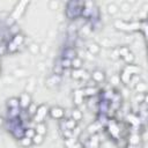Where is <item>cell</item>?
<instances>
[{
    "mask_svg": "<svg viewBox=\"0 0 148 148\" xmlns=\"http://www.w3.org/2000/svg\"><path fill=\"white\" fill-rule=\"evenodd\" d=\"M99 127H101V126L98 125V123H94V124H91V125H89V126H88V133H89L90 135L96 134Z\"/></svg>",
    "mask_w": 148,
    "mask_h": 148,
    "instance_id": "obj_25",
    "label": "cell"
},
{
    "mask_svg": "<svg viewBox=\"0 0 148 148\" xmlns=\"http://www.w3.org/2000/svg\"><path fill=\"white\" fill-rule=\"evenodd\" d=\"M28 5H29L28 1H20L18 3H16V6H15L14 10L12 12L10 16L16 21L17 18H20V17L24 14V12H25V7H27Z\"/></svg>",
    "mask_w": 148,
    "mask_h": 148,
    "instance_id": "obj_2",
    "label": "cell"
},
{
    "mask_svg": "<svg viewBox=\"0 0 148 148\" xmlns=\"http://www.w3.org/2000/svg\"><path fill=\"white\" fill-rule=\"evenodd\" d=\"M49 113V108L45 105V104H40L37 106V111L34 116V121L37 124V123H43L44 121V118L46 117V114Z\"/></svg>",
    "mask_w": 148,
    "mask_h": 148,
    "instance_id": "obj_1",
    "label": "cell"
},
{
    "mask_svg": "<svg viewBox=\"0 0 148 148\" xmlns=\"http://www.w3.org/2000/svg\"><path fill=\"white\" fill-rule=\"evenodd\" d=\"M60 65H61L62 69H68V68H71V60L69 59H66V58H61Z\"/></svg>",
    "mask_w": 148,
    "mask_h": 148,
    "instance_id": "obj_30",
    "label": "cell"
},
{
    "mask_svg": "<svg viewBox=\"0 0 148 148\" xmlns=\"http://www.w3.org/2000/svg\"><path fill=\"white\" fill-rule=\"evenodd\" d=\"M6 49H7V52H9V53H15V52H17L18 46H16L12 40H9V43L7 44Z\"/></svg>",
    "mask_w": 148,
    "mask_h": 148,
    "instance_id": "obj_27",
    "label": "cell"
},
{
    "mask_svg": "<svg viewBox=\"0 0 148 148\" xmlns=\"http://www.w3.org/2000/svg\"><path fill=\"white\" fill-rule=\"evenodd\" d=\"M90 80L95 83H102L105 81V73L101 69H95L90 73Z\"/></svg>",
    "mask_w": 148,
    "mask_h": 148,
    "instance_id": "obj_5",
    "label": "cell"
},
{
    "mask_svg": "<svg viewBox=\"0 0 148 148\" xmlns=\"http://www.w3.org/2000/svg\"><path fill=\"white\" fill-rule=\"evenodd\" d=\"M87 51H88L89 54H91V56H96V54L99 53V51H101V46H99L98 44H96V43H91V44L88 45Z\"/></svg>",
    "mask_w": 148,
    "mask_h": 148,
    "instance_id": "obj_8",
    "label": "cell"
},
{
    "mask_svg": "<svg viewBox=\"0 0 148 148\" xmlns=\"http://www.w3.org/2000/svg\"><path fill=\"white\" fill-rule=\"evenodd\" d=\"M83 92H82V90H75V92H74V103H75V105H80L82 102H83Z\"/></svg>",
    "mask_w": 148,
    "mask_h": 148,
    "instance_id": "obj_13",
    "label": "cell"
},
{
    "mask_svg": "<svg viewBox=\"0 0 148 148\" xmlns=\"http://www.w3.org/2000/svg\"><path fill=\"white\" fill-rule=\"evenodd\" d=\"M36 111H37V105H36L34 102H31V104H30V105L28 106V109H27V112H28V114H30V116H35Z\"/></svg>",
    "mask_w": 148,
    "mask_h": 148,
    "instance_id": "obj_29",
    "label": "cell"
},
{
    "mask_svg": "<svg viewBox=\"0 0 148 148\" xmlns=\"http://www.w3.org/2000/svg\"><path fill=\"white\" fill-rule=\"evenodd\" d=\"M123 59H124V61H125L127 65H132V64L134 62V60H135V56L130 51V52H128V53H127Z\"/></svg>",
    "mask_w": 148,
    "mask_h": 148,
    "instance_id": "obj_23",
    "label": "cell"
},
{
    "mask_svg": "<svg viewBox=\"0 0 148 148\" xmlns=\"http://www.w3.org/2000/svg\"><path fill=\"white\" fill-rule=\"evenodd\" d=\"M130 143H131V145H133V146L138 145V143H139V135L133 134V135L131 136V139H130Z\"/></svg>",
    "mask_w": 148,
    "mask_h": 148,
    "instance_id": "obj_35",
    "label": "cell"
},
{
    "mask_svg": "<svg viewBox=\"0 0 148 148\" xmlns=\"http://www.w3.org/2000/svg\"><path fill=\"white\" fill-rule=\"evenodd\" d=\"M131 77H132V75H131L130 73H127L126 71H124V69H123V72L119 74V80H120V82H123V83H130Z\"/></svg>",
    "mask_w": 148,
    "mask_h": 148,
    "instance_id": "obj_16",
    "label": "cell"
},
{
    "mask_svg": "<svg viewBox=\"0 0 148 148\" xmlns=\"http://www.w3.org/2000/svg\"><path fill=\"white\" fill-rule=\"evenodd\" d=\"M111 83H113V84H118V83H120V80H119V75H113L112 77H111Z\"/></svg>",
    "mask_w": 148,
    "mask_h": 148,
    "instance_id": "obj_37",
    "label": "cell"
},
{
    "mask_svg": "<svg viewBox=\"0 0 148 148\" xmlns=\"http://www.w3.org/2000/svg\"><path fill=\"white\" fill-rule=\"evenodd\" d=\"M20 110H21L20 108L9 109V110H8V117H9V119H14V118L20 117V113H21V111H20Z\"/></svg>",
    "mask_w": 148,
    "mask_h": 148,
    "instance_id": "obj_20",
    "label": "cell"
},
{
    "mask_svg": "<svg viewBox=\"0 0 148 148\" xmlns=\"http://www.w3.org/2000/svg\"><path fill=\"white\" fill-rule=\"evenodd\" d=\"M49 7H50V9H58V7H59V2L52 0V1L49 2Z\"/></svg>",
    "mask_w": 148,
    "mask_h": 148,
    "instance_id": "obj_36",
    "label": "cell"
},
{
    "mask_svg": "<svg viewBox=\"0 0 148 148\" xmlns=\"http://www.w3.org/2000/svg\"><path fill=\"white\" fill-rule=\"evenodd\" d=\"M128 52H130V49L127 46H120L118 49V56H119V58H124Z\"/></svg>",
    "mask_w": 148,
    "mask_h": 148,
    "instance_id": "obj_28",
    "label": "cell"
},
{
    "mask_svg": "<svg viewBox=\"0 0 148 148\" xmlns=\"http://www.w3.org/2000/svg\"><path fill=\"white\" fill-rule=\"evenodd\" d=\"M134 89L139 92V94H146L147 91V84L145 82H138L135 86H134Z\"/></svg>",
    "mask_w": 148,
    "mask_h": 148,
    "instance_id": "obj_18",
    "label": "cell"
},
{
    "mask_svg": "<svg viewBox=\"0 0 148 148\" xmlns=\"http://www.w3.org/2000/svg\"><path fill=\"white\" fill-rule=\"evenodd\" d=\"M106 9H108V13L110 14V15H114V14H117L118 12H119V8H118V5H116V3H109L108 5V7H106Z\"/></svg>",
    "mask_w": 148,
    "mask_h": 148,
    "instance_id": "obj_22",
    "label": "cell"
},
{
    "mask_svg": "<svg viewBox=\"0 0 148 148\" xmlns=\"http://www.w3.org/2000/svg\"><path fill=\"white\" fill-rule=\"evenodd\" d=\"M124 71H126L127 73H130L131 75H136L138 72H139V68L135 66V65H126V67L124 68Z\"/></svg>",
    "mask_w": 148,
    "mask_h": 148,
    "instance_id": "obj_21",
    "label": "cell"
},
{
    "mask_svg": "<svg viewBox=\"0 0 148 148\" xmlns=\"http://www.w3.org/2000/svg\"><path fill=\"white\" fill-rule=\"evenodd\" d=\"M28 47H29V51H30L32 54H37V53L40 52V46H39L38 44H36V43H31Z\"/></svg>",
    "mask_w": 148,
    "mask_h": 148,
    "instance_id": "obj_26",
    "label": "cell"
},
{
    "mask_svg": "<svg viewBox=\"0 0 148 148\" xmlns=\"http://www.w3.org/2000/svg\"><path fill=\"white\" fill-rule=\"evenodd\" d=\"M82 92H83V96H94L96 95L97 92V89L95 87H86L84 89H82Z\"/></svg>",
    "mask_w": 148,
    "mask_h": 148,
    "instance_id": "obj_19",
    "label": "cell"
},
{
    "mask_svg": "<svg viewBox=\"0 0 148 148\" xmlns=\"http://www.w3.org/2000/svg\"><path fill=\"white\" fill-rule=\"evenodd\" d=\"M82 117H83V114H82V112H81L77 108H74V109L72 110L71 118H72V119H74L76 123H77V121H80V120L82 119Z\"/></svg>",
    "mask_w": 148,
    "mask_h": 148,
    "instance_id": "obj_14",
    "label": "cell"
},
{
    "mask_svg": "<svg viewBox=\"0 0 148 148\" xmlns=\"http://www.w3.org/2000/svg\"><path fill=\"white\" fill-rule=\"evenodd\" d=\"M18 143L21 145V147H23V148H28V147H31V146H32V140H31L30 138L22 136V138L18 140Z\"/></svg>",
    "mask_w": 148,
    "mask_h": 148,
    "instance_id": "obj_15",
    "label": "cell"
},
{
    "mask_svg": "<svg viewBox=\"0 0 148 148\" xmlns=\"http://www.w3.org/2000/svg\"><path fill=\"white\" fill-rule=\"evenodd\" d=\"M118 8H119V10H121V12L126 13V12H128V10L131 9V6H130V2L124 1V2H121V3H120V6H118Z\"/></svg>",
    "mask_w": 148,
    "mask_h": 148,
    "instance_id": "obj_31",
    "label": "cell"
},
{
    "mask_svg": "<svg viewBox=\"0 0 148 148\" xmlns=\"http://www.w3.org/2000/svg\"><path fill=\"white\" fill-rule=\"evenodd\" d=\"M34 128H35L36 133H38V134H40V135H43V136H44V135L46 134V132H47V127H46V124H45L44 121H43V123H37Z\"/></svg>",
    "mask_w": 148,
    "mask_h": 148,
    "instance_id": "obj_9",
    "label": "cell"
},
{
    "mask_svg": "<svg viewBox=\"0 0 148 148\" xmlns=\"http://www.w3.org/2000/svg\"><path fill=\"white\" fill-rule=\"evenodd\" d=\"M9 34H10L12 36H15V35L20 34V28H17V25H16V24L12 25V27L9 28Z\"/></svg>",
    "mask_w": 148,
    "mask_h": 148,
    "instance_id": "obj_33",
    "label": "cell"
},
{
    "mask_svg": "<svg viewBox=\"0 0 148 148\" xmlns=\"http://www.w3.org/2000/svg\"><path fill=\"white\" fill-rule=\"evenodd\" d=\"M18 102H20V109H22V110H27L28 106H29V105L31 104V102H32L30 94L27 92V91L22 92V94L20 95V97H18Z\"/></svg>",
    "mask_w": 148,
    "mask_h": 148,
    "instance_id": "obj_4",
    "label": "cell"
},
{
    "mask_svg": "<svg viewBox=\"0 0 148 148\" xmlns=\"http://www.w3.org/2000/svg\"><path fill=\"white\" fill-rule=\"evenodd\" d=\"M82 65H83V61L80 57H75L74 59L71 60V68L72 69H80V68H82Z\"/></svg>",
    "mask_w": 148,
    "mask_h": 148,
    "instance_id": "obj_10",
    "label": "cell"
},
{
    "mask_svg": "<svg viewBox=\"0 0 148 148\" xmlns=\"http://www.w3.org/2000/svg\"><path fill=\"white\" fill-rule=\"evenodd\" d=\"M3 124V119H2V117H0V126Z\"/></svg>",
    "mask_w": 148,
    "mask_h": 148,
    "instance_id": "obj_40",
    "label": "cell"
},
{
    "mask_svg": "<svg viewBox=\"0 0 148 148\" xmlns=\"http://www.w3.org/2000/svg\"><path fill=\"white\" fill-rule=\"evenodd\" d=\"M15 22H16V21H15L12 16H7V18L5 20V23H6V25H7L8 28H10L12 25H14V24H15Z\"/></svg>",
    "mask_w": 148,
    "mask_h": 148,
    "instance_id": "obj_34",
    "label": "cell"
},
{
    "mask_svg": "<svg viewBox=\"0 0 148 148\" xmlns=\"http://www.w3.org/2000/svg\"><path fill=\"white\" fill-rule=\"evenodd\" d=\"M82 148H89V147H82Z\"/></svg>",
    "mask_w": 148,
    "mask_h": 148,
    "instance_id": "obj_41",
    "label": "cell"
},
{
    "mask_svg": "<svg viewBox=\"0 0 148 148\" xmlns=\"http://www.w3.org/2000/svg\"><path fill=\"white\" fill-rule=\"evenodd\" d=\"M49 114L52 119L61 120L65 117V110L60 106H52L51 109H49Z\"/></svg>",
    "mask_w": 148,
    "mask_h": 148,
    "instance_id": "obj_3",
    "label": "cell"
},
{
    "mask_svg": "<svg viewBox=\"0 0 148 148\" xmlns=\"http://www.w3.org/2000/svg\"><path fill=\"white\" fill-rule=\"evenodd\" d=\"M31 140H32V145H42L43 141H44V136L40 135V134H38V133H36L31 138Z\"/></svg>",
    "mask_w": 148,
    "mask_h": 148,
    "instance_id": "obj_24",
    "label": "cell"
},
{
    "mask_svg": "<svg viewBox=\"0 0 148 148\" xmlns=\"http://www.w3.org/2000/svg\"><path fill=\"white\" fill-rule=\"evenodd\" d=\"M22 73H25L23 69H16L15 71V76H18V77H23L24 76V74H22Z\"/></svg>",
    "mask_w": 148,
    "mask_h": 148,
    "instance_id": "obj_38",
    "label": "cell"
},
{
    "mask_svg": "<svg viewBox=\"0 0 148 148\" xmlns=\"http://www.w3.org/2000/svg\"><path fill=\"white\" fill-rule=\"evenodd\" d=\"M5 52H7V49L6 46H0V56H3Z\"/></svg>",
    "mask_w": 148,
    "mask_h": 148,
    "instance_id": "obj_39",
    "label": "cell"
},
{
    "mask_svg": "<svg viewBox=\"0 0 148 148\" xmlns=\"http://www.w3.org/2000/svg\"><path fill=\"white\" fill-rule=\"evenodd\" d=\"M98 147H99V139H98L97 134L90 135V139H89V148H98Z\"/></svg>",
    "mask_w": 148,
    "mask_h": 148,
    "instance_id": "obj_12",
    "label": "cell"
},
{
    "mask_svg": "<svg viewBox=\"0 0 148 148\" xmlns=\"http://www.w3.org/2000/svg\"><path fill=\"white\" fill-rule=\"evenodd\" d=\"M83 73H84V69H82V68H80V69H72L71 76H72V79H74V80H81Z\"/></svg>",
    "mask_w": 148,
    "mask_h": 148,
    "instance_id": "obj_17",
    "label": "cell"
},
{
    "mask_svg": "<svg viewBox=\"0 0 148 148\" xmlns=\"http://www.w3.org/2000/svg\"><path fill=\"white\" fill-rule=\"evenodd\" d=\"M7 106H8V109L20 108L18 97H10V98H8V99H7Z\"/></svg>",
    "mask_w": 148,
    "mask_h": 148,
    "instance_id": "obj_11",
    "label": "cell"
},
{
    "mask_svg": "<svg viewBox=\"0 0 148 148\" xmlns=\"http://www.w3.org/2000/svg\"><path fill=\"white\" fill-rule=\"evenodd\" d=\"M36 134V131H35V128H32V127H29V128H24V136H27V138H32L34 135Z\"/></svg>",
    "mask_w": 148,
    "mask_h": 148,
    "instance_id": "obj_32",
    "label": "cell"
},
{
    "mask_svg": "<svg viewBox=\"0 0 148 148\" xmlns=\"http://www.w3.org/2000/svg\"><path fill=\"white\" fill-rule=\"evenodd\" d=\"M24 40H25V37H24V35L21 34V32L12 37V42H13L16 46H22L23 43H24Z\"/></svg>",
    "mask_w": 148,
    "mask_h": 148,
    "instance_id": "obj_7",
    "label": "cell"
},
{
    "mask_svg": "<svg viewBox=\"0 0 148 148\" xmlns=\"http://www.w3.org/2000/svg\"><path fill=\"white\" fill-rule=\"evenodd\" d=\"M62 54H64L62 58H66V59H69V60H72V59H74L75 57H77V53H76V51H75L73 47H67V49H65Z\"/></svg>",
    "mask_w": 148,
    "mask_h": 148,
    "instance_id": "obj_6",
    "label": "cell"
}]
</instances>
